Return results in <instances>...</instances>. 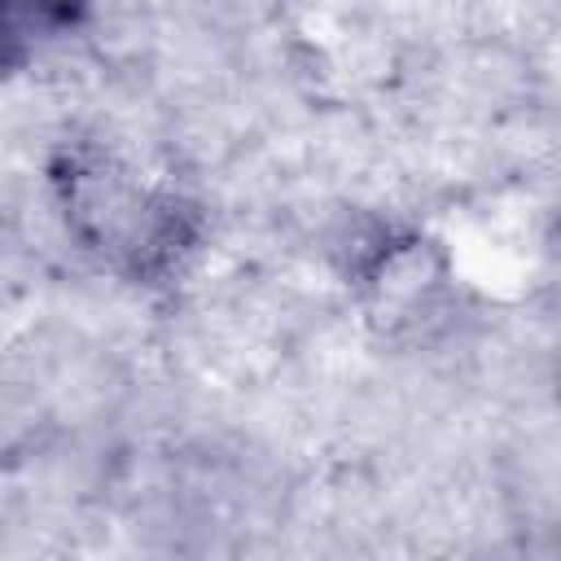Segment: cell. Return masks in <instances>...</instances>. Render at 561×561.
Masks as SVG:
<instances>
[{
    "label": "cell",
    "mask_w": 561,
    "mask_h": 561,
    "mask_svg": "<svg viewBox=\"0 0 561 561\" xmlns=\"http://www.w3.org/2000/svg\"><path fill=\"white\" fill-rule=\"evenodd\" d=\"M53 188L70 237L131 280L175 272L197 241L193 206L180 193L145 180L110 149L70 145L53 162Z\"/></svg>",
    "instance_id": "6da1fadb"
},
{
    "label": "cell",
    "mask_w": 561,
    "mask_h": 561,
    "mask_svg": "<svg viewBox=\"0 0 561 561\" xmlns=\"http://www.w3.org/2000/svg\"><path fill=\"white\" fill-rule=\"evenodd\" d=\"M443 280V259L421 237H386L364 263V285L377 307L408 311L421 298H430Z\"/></svg>",
    "instance_id": "7a4b0ae2"
},
{
    "label": "cell",
    "mask_w": 561,
    "mask_h": 561,
    "mask_svg": "<svg viewBox=\"0 0 561 561\" xmlns=\"http://www.w3.org/2000/svg\"><path fill=\"white\" fill-rule=\"evenodd\" d=\"M88 13V0H4V35L9 53L22 44H44L57 35H70Z\"/></svg>",
    "instance_id": "3957f363"
}]
</instances>
